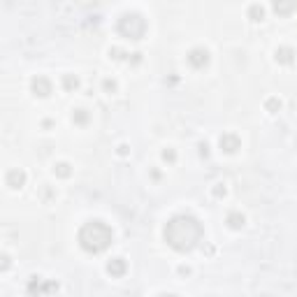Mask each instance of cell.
Returning a JSON list of instances; mask_svg holds the SVG:
<instances>
[{
  "label": "cell",
  "instance_id": "52a82bcc",
  "mask_svg": "<svg viewBox=\"0 0 297 297\" xmlns=\"http://www.w3.org/2000/svg\"><path fill=\"white\" fill-rule=\"evenodd\" d=\"M5 181H7L9 188H21V186L26 184V174H24L21 170H9L7 176H5Z\"/></svg>",
  "mask_w": 297,
  "mask_h": 297
},
{
  "label": "cell",
  "instance_id": "44dd1931",
  "mask_svg": "<svg viewBox=\"0 0 297 297\" xmlns=\"http://www.w3.org/2000/svg\"><path fill=\"white\" fill-rule=\"evenodd\" d=\"M119 156H128V147H125V144L119 147Z\"/></svg>",
  "mask_w": 297,
  "mask_h": 297
},
{
  "label": "cell",
  "instance_id": "8992f818",
  "mask_svg": "<svg viewBox=\"0 0 297 297\" xmlns=\"http://www.w3.org/2000/svg\"><path fill=\"white\" fill-rule=\"evenodd\" d=\"M30 88H33V93H35V96L44 98V96H49V93H51V81H49L47 77H35V79H33V84H30Z\"/></svg>",
  "mask_w": 297,
  "mask_h": 297
},
{
  "label": "cell",
  "instance_id": "6da1fadb",
  "mask_svg": "<svg viewBox=\"0 0 297 297\" xmlns=\"http://www.w3.org/2000/svg\"><path fill=\"white\" fill-rule=\"evenodd\" d=\"M165 242L174 251H193L195 246L202 242V237H204V227L198 219H193V216H174V219L170 221L165 225Z\"/></svg>",
  "mask_w": 297,
  "mask_h": 297
},
{
  "label": "cell",
  "instance_id": "7402d4cb",
  "mask_svg": "<svg viewBox=\"0 0 297 297\" xmlns=\"http://www.w3.org/2000/svg\"><path fill=\"white\" fill-rule=\"evenodd\" d=\"M7 267H9V258L7 255H2V270H7Z\"/></svg>",
  "mask_w": 297,
  "mask_h": 297
},
{
  "label": "cell",
  "instance_id": "2e32d148",
  "mask_svg": "<svg viewBox=\"0 0 297 297\" xmlns=\"http://www.w3.org/2000/svg\"><path fill=\"white\" fill-rule=\"evenodd\" d=\"M265 107H267V112H272V114H274V112H279V109H281V100H276V98H270V100H267V105H265Z\"/></svg>",
  "mask_w": 297,
  "mask_h": 297
},
{
  "label": "cell",
  "instance_id": "7c38bea8",
  "mask_svg": "<svg viewBox=\"0 0 297 297\" xmlns=\"http://www.w3.org/2000/svg\"><path fill=\"white\" fill-rule=\"evenodd\" d=\"M72 121L79 123V125H84V123L88 121V112H86V109H74V114H72Z\"/></svg>",
  "mask_w": 297,
  "mask_h": 297
},
{
  "label": "cell",
  "instance_id": "9c48e42d",
  "mask_svg": "<svg viewBox=\"0 0 297 297\" xmlns=\"http://www.w3.org/2000/svg\"><path fill=\"white\" fill-rule=\"evenodd\" d=\"M225 223L232 227V230H242L244 223H246V219H244V214H239V211H230V214H227V219H225Z\"/></svg>",
  "mask_w": 297,
  "mask_h": 297
},
{
  "label": "cell",
  "instance_id": "ba28073f",
  "mask_svg": "<svg viewBox=\"0 0 297 297\" xmlns=\"http://www.w3.org/2000/svg\"><path fill=\"white\" fill-rule=\"evenodd\" d=\"M125 270H128V265H125V260H123V258H114V260L107 262V272H109L112 276H123V274H125Z\"/></svg>",
  "mask_w": 297,
  "mask_h": 297
},
{
  "label": "cell",
  "instance_id": "277c9868",
  "mask_svg": "<svg viewBox=\"0 0 297 297\" xmlns=\"http://www.w3.org/2000/svg\"><path fill=\"white\" fill-rule=\"evenodd\" d=\"M188 63H191L195 70L207 68V65H209V51H207V49H200V47H198V49H193V51L188 53Z\"/></svg>",
  "mask_w": 297,
  "mask_h": 297
},
{
  "label": "cell",
  "instance_id": "ffe728a7",
  "mask_svg": "<svg viewBox=\"0 0 297 297\" xmlns=\"http://www.w3.org/2000/svg\"><path fill=\"white\" fill-rule=\"evenodd\" d=\"M214 195H216V198H223V195H225V188L216 186V188H214Z\"/></svg>",
  "mask_w": 297,
  "mask_h": 297
},
{
  "label": "cell",
  "instance_id": "8fae6325",
  "mask_svg": "<svg viewBox=\"0 0 297 297\" xmlns=\"http://www.w3.org/2000/svg\"><path fill=\"white\" fill-rule=\"evenodd\" d=\"M53 172H56V176H63V179L72 174V170H70V165H68V163H58V165L53 167Z\"/></svg>",
  "mask_w": 297,
  "mask_h": 297
},
{
  "label": "cell",
  "instance_id": "9a60e30c",
  "mask_svg": "<svg viewBox=\"0 0 297 297\" xmlns=\"http://www.w3.org/2000/svg\"><path fill=\"white\" fill-rule=\"evenodd\" d=\"M248 14H251V19H253V21H260L262 14H265V9H262L260 5H251V9H248Z\"/></svg>",
  "mask_w": 297,
  "mask_h": 297
},
{
  "label": "cell",
  "instance_id": "7a4b0ae2",
  "mask_svg": "<svg viewBox=\"0 0 297 297\" xmlns=\"http://www.w3.org/2000/svg\"><path fill=\"white\" fill-rule=\"evenodd\" d=\"M112 242H114L112 227L102 223V221H88L79 230V244L88 253H102Z\"/></svg>",
  "mask_w": 297,
  "mask_h": 297
},
{
  "label": "cell",
  "instance_id": "e0dca14e",
  "mask_svg": "<svg viewBox=\"0 0 297 297\" xmlns=\"http://www.w3.org/2000/svg\"><path fill=\"white\" fill-rule=\"evenodd\" d=\"M102 86H105L107 93H114V91H116V81H114V79H105V81H102Z\"/></svg>",
  "mask_w": 297,
  "mask_h": 297
},
{
  "label": "cell",
  "instance_id": "ac0fdd59",
  "mask_svg": "<svg viewBox=\"0 0 297 297\" xmlns=\"http://www.w3.org/2000/svg\"><path fill=\"white\" fill-rule=\"evenodd\" d=\"M163 158H165L167 163H174V160H176V153L172 151V148H165V151H163Z\"/></svg>",
  "mask_w": 297,
  "mask_h": 297
},
{
  "label": "cell",
  "instance_id": "4fadbf2b",
  "mask_svg": "<svg viewBox=\"0 0 297 297\" xmlns=\"http://www.w3.org/2000/svg\"><path fill=\"white\" fill-rule=\"evenodd\" d=\"M63 86L68 88V91H74V88L79 86V79L74 77V74H65V77H63Z\"/></svg>",
  "mask_w": 297,
  "mask_h": 297
},
{
  "label": "cell",
  "instance_id": "3957f363",
  "mask_svg": "<svg viewBox=\"0 0 297 297\" xmlns=\"http://www.w3.org/2000/svg\"><path fill=\"white\" fill-rule=\"evenodd\" d=\"M119 33L123 37H128V40H140L144 37L147 33V21L140 17V14H135V12H128V14H123L119 19Z\"/></svg>",
  "mask_w": 297,
  "mask_h": 297
},
{
  "label": "cell",
  "instance_id": "5b68a950",
  "mask_svg": "<svg viewBox=\"0 0 297 297\" xmlns=\"http://www.w3.org/2000/svg\"><path fill=\"white\" fill-rule=\"evenodd\" d=\"M219 144H221V148H223L225 153H235L242 142H239V137H237L235 132H223V135H221V140H219Z\"/></svg>",
  "mask_w": 297,
  "mask_h": 297
},
{
  "label": "cell",
  "instance_id": "5bb4252c",
  "mask_svg": "<svg viewBox=\"0 0 297 297\" xmlns=\"http://www.w3.org/2000/svg\"><path fill=\"white\" fill-rule=\"evenodd\" d=\"M274 9H276L279 14H288V12H293V9H295V5H293V2H276V5H274Z\"/></svg>",
  "mask_w": 297,
  "mask_h": 297
},
{
  "label": "cell",
  "instance_id": "d6986e66",
  "mask_svg": "<svg viewBox=\"0 0 297 297\" xmlns=\"http://www.w3.org/2000/svg\"><path fill=\"white\" fill-rule=\"evenodd\" d=\"M200 153L202 156H209V144H207V142H202L200 144Z\"/></svg>",
  "mask_w": 297,
  "mask_h": 297
},
{
  "label": "cell",
  "instance_id": "30bf717a",
  "mask_svg": "<svg viewBox=\"0 0 297 297\" xmlns=\"http://www.w3.org/2000/svg\"><path fill=\"white\" fill-rule=\"evenodd\" d=\"M276 61L283 63V65H290V63L295 61V51L290 47H279L276 49Z\"/></svg>",
  "mask_w": 297,
  "mask_h": 297
},
{
  "label": "cell",
  "instance_id": "603a6c76",
  "mask_svg": "<svg viewBox=\"0 0 297 297\" xmlns=\"http://www.w3.org/2000/svg\"><path fill=\"white\" fill-rule=\"evenodd\" d=\"M160 297H176V295H160Z\"/></svg>",
  "mask_w": 297,
  "mask_h": 297
}]
</instances>
